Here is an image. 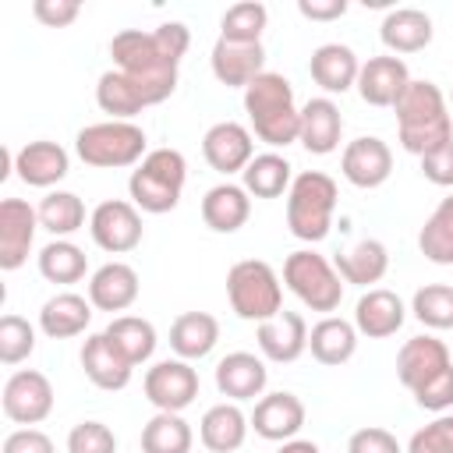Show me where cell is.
Returning a JSON list of instances; mask_svg holds the SVG:
<instances>
[{
    "label": "cell",
    "mask_w": 453,
    "mask_h": 453,
    "mask_svg": "<svg viewBox=\"0 0 453 453\" xmlns=\"http://www.w3.org/2000/svg\"><path fill=\"white\" fill-rule=\"evenodd\" d=\"M188 42H191V32L184 21H163L152 32H142V28L117 32L110 39V57H113V67L138 85L145 106H152L173 96L177 64L188 53Z\"/></svg>",
    "instance_id": "1"
},
{
    "label": "cell",
    "mask_w": 453,
    "mask_h": 453,
    "mask_svg": "<svg viewBox=\"0 0 453 453\" xmlns=\"http://www.w3.org/2000/svg\"><path fill=\"white\" fill-rule=\"evenodd\" d=\"M396 127H400V145L414 152L418 159L435 152L453 138V120L446 113V96L435 81L428 78H411L403 96L396 99Z\"/></svg>",
    "instance_id": "2"
},
{
    "label": "cell",
    "mask_w": 453,
    "mask_h": 453,
    "mask_svg": "<svg viewBox=\"0 0 453 453\" xmlns=\"http://www.w3.org/2000/svg\"><path fill=\"white\" fill-rule=\"evenodd\" d=\"M244 110L251 117V127L269 145H290L301 134V110L294 106V85L276 74L262 71L244 88Z\"/></svg>",
    "instance_id": "3"
},
{
    "label": "cell",
    "mask_w": 453,
    "mask_h": 453,
    "mask_svg": "<svg viewBox=\"0 0 453 453\" xmlns=\"http://www.w3.org/2000/svg\"><path fill=\"white\" fill-rule=\"evenodd\" d=\"M184 173L188 163L177 149H152L145 152V159L138 163V170H131L127 191L131 202L145 212H170L180 202V188H184Z\"/></svg>",
    "instance_id": "4"
},
{
    "label": "cell",
    "mask_w": 453,
    "mask_h": 453,
    "mask_svg": "<svg viewBox=\"0 0 453 453\" xmlns=\"http://www.w3.org/2000/svg\"><path fill=\"white\" fill-rule=\"evenodd\" d=\"M336 209V180L322 170H304L294 177L287 195V226L301 241H322L329 234Z\"/></svg>",
    "instance_id": "5"
},
{
    "label": "cell",
    "mask_w": 453,
    "mask_h": 453,
    "mask_svg": "<svg viewBox=\"0 0 453 453\" xmlns=\"http://www.w3.org/2000/svg\"><path fill=\"white\" fill-rule=\"evenodd\" d=\"M226 297L241 319L265 322V319L280 315V304H283L280 276L262 258H241L226 273Z\"/></svg>",
    "instance_id": "6"
},
{
    "label": "cell",
    "mask_w": 453,
    "mask_h": 453,
    "mask_svg": "<svg viewBox=\"0 0 453 453\" xmlns=\"http://www.w3.org/2000/svg\"><path fill=\"white\" fill-rule=\"evenodd\" d=\"M74 149L88 166H131L145 159V131L131 120H99L78 131Z\"/></svg>",
    "instance_id": "7"
},
{
    "label": "cell",
    "mask_w": 453,
    "mask_h": 453,
    "mask_svg": "<svg viewBox=\"0 0 453 453\" xmlns=\"http://www.w3.org/2000/svg\"><path fill=\"white\" fill-rule=\"evenodd\" d=\"M283 280L287 287L301 297V304H308L311 311H333L340 308L343 297V276L336 273L333 262H326V255L319 251H294L283 262Z\"/></svg>",
    "instance_id": "8"
},
{
    "label": "cell",
    "mask_w": 453,
    "mask_h": 453,
    "mask_svg": "<svg viewBox=\"0 0 453 453\" xmlns=\"http://www.w3.org/2000/svg\"><path fill=\"white\" fill-rule=\"evenodd\" d=\"M88 230H92V241L110 255H124L142 244V216H138L134 202H124V198L99 202L92 209Z\"/></svg>",
    "instance_id": "9"
},
{
    "label": "cell",
    "mask_w": 453,
    "mask_h": 453,
    "mask_svg": "<svg viewBox=\"0 0 453 453\" xmlns=\"http://www.w3.org/2000/svg\"><path fill=\"white\" fill-rule=\"evenodd\" d=\"M4 414L18 425H39L53 411V386L42 372L21 368L4 382Z\"/></svg>",
    "instance_id": "10"
},
{
    "label": "cell",
    "mask_w": 453,
    "mask_h": 453,
    "mask_svg": "<svg viewBox=\"0 0 453 453\" xmlns=\"http://www.w3.org/2000/svg\"><path fill=\"white\" fill-rule=\"evenodd\" d=\"M202 152L216 173H244V166L255 159L251 131L237 120H219L202 134Z\"/></svg>",
    "instance_id": "11"
},
{
    "label": "cell",
    "mask_w": 453,
    "mask_h": 453,
    "mask_svg": "<svg viewBox=\"0 0 453 453\" xmlns=\"http://www.w3.org/2000/svg\"><path fill=\"white\" fill-rule=\"evenodd\" d=\"M145 396L159 411L180 414L198 396V372L188 361H156L145 372Z\"/></svg>",
    "instance_id": "12"
},
{
    "label": "cell",
    "mask_w": 453,
    "mask_h": 453,
    "mask_svg": "<svg viewBox=\"0 0 453 453\" xmlns=\"http://www.w3.org/2000/svg\"><path fill=\"white\" fill-rule=\"evenodd\" d=\"M39 212L21 202V198H4L0 202V269L11 273L28 258L32 237H35Z\"/></svg>",
    "instance_id": "13"
},
{
    "label": "cell",
    "mask_w": 453,
    "mask_h": 453,
    "mask_svg": "<svg viewBox=\"0 0 453 453\" xmlns=\"http://www.w3.org/2000/svg\"><path fill=\"white\" fill-rule=\"evenodd\" d=\"M407 85H411V71L396 53L368 57L357 71V92L372 106H396Z\"/></svg>",
    "instance_id": "14"
},
{
    "label": "cell",
    "mask_w": 453,
    "mask_h": 453,
    "mask_svg": "<svg viewBox=\"0 0 453 453\" xmlns=\"http://www.w3.org/2000/svg\"><path fill=\"white\" fill-rule=\"evenodd\" d=\"M340 170L354 188H379L393 170V152H389V145L382 138L361 134L343 149Z\"/></svg>",
    "instance_id": "15"
},
{
    "label": "cell",
    "mask_w": 453,
    "mask_h": 453,
    "mask_svg": "<svg viewBox=\"0 0 453 453\" xmlns=\"http://www.w3.org/2000/svg\"><path fill=\"white\" fill-rule=\"evenodd\" d=\"M301 425H304V403H301V396H294L287 389L265 393L251 411V428L273 442L294 439L301 432Z\"/></svg>",
    "instance_id": "16"
},
{
    "label": "cell",
    "mask_w": 453,
    "mask_h": 453,
    "mask_svg": "<svg viewBox=\"0 0 453 453\" xmlns=\"http://www.w3.org/2000/svg\"><path fill=\"white\" fill-rule=\"evenodd\" d=\"M255 340H258V347H262V354H265L269 361L290 365V361H297V357L304 354V347H308V322H304L297 311H287V308H283L280 315L258 322Z\"/></svg>",
    "instance_id": "17"
},
{
    "label": "cell",
    "mask_w": 453,
    "mask_h": 453,
    "mask_svg": "<svg viewBox=\"0 0 453 453\" xmlns=\"http://www.w3.org/2000/svg\"><path fill=\"white\" fill-rule=\"evenodd\" d=\"M265 71V50L262 42H230L216 39L212 46V74L230 88H248Z\"/></svg>",
    "instance_id": "18"
},
{
    "label": "cell",
    "mask_w": 453,
    "mask_h": 453,
    "mask_svg": "<svg viewBox=\"0 0 453 453\" xmlns=\"http://www.w3.org/2000/svg\"><path fill=\"white\" fill-rule=\"evenodd\" d=\"M449 347L435 336H411L400 354H396V379L407 389H418L421 382H428L432 375H439L442 368H449Z\"/></svg>",
    "instance_id": "19"
},
{
    "label": "cell",
    "mask_w": 453,
    "mask_h": 453,
    "mask_svg": "<svg viewBox=\"0 0 453 453\" xmlns=\"http://www.w3.org/2000/svg\"><path fill=\"white\" fill-rule=\"evenodd\" d=\"M407 319V308L400 301V294L386 290V287H372L357 297V308H354V326L372 336V340H382V336H393Z\"/></svg>",
    "instance_id": "20"
},
{
    "label": "cell",
    "mask_w": 453,
    "mask_h": 453,
    "mask_svg": "<svg viewBox=\"0 0 453 453\" xmlns=\"http://www.w3.org/2000/svg\"><path fill=\"white\" fill-rule=\"evenodd\" d=\"M81 368L99 389H124L131 382V361L113 347L106 333H96L81 343Z\"/></svg>",
    "instance_id": "21"
},
{
    "label": "cell",
    "mask_w": 453,
    "mask_h": 453,
    "mask_svg": "<svg viewBox=\"0 0 453 453\" xmlns=\"http://www.w3.org/2000/svg\"><path fill=\"white\" fill-rule=\"evenodd\" d=\"M265 379H269L265 361L248 354V350H234V354H226L216 365V389L223 396H230V400H255V396H262Z\"/></svg>",
    "instance_id": "22"
},
{
    "label": "cell",
    "mask_w": 453,
    "mask_h": 453,
    "mask_svg": "<svg viewBox=\"0 0 453 453\" xmlns=\"http://www.w3.org/2000/svg\"><path fill=\"white\" fill-rule=\"evenodd\" d=\"M340 134H343V117H340V106L326 96L319 99H308L301 106V134L297 142L315 152V156H326L340 145Z\"/></svg>",
    "instance_id": "23"
},
{
    "label": "cell",
    "mask_w": 453,
    "mask_h": 453,
    "mask_svg": "<svg viewBox=\"0 0 453 453\" xmlns=\"http://www.w3.org/2000/svg\"><path fill=\"white\" fill-rule=\"evenodd\" d=\"M138 297V273L127 262H106L88 280V301L99 311H124Z\"/></svg>",
    "instance_id": "24"
},
{
    "label": "cell",
    "mask_w": 453,
    "mask_h": 453,
    "mask_svg": "<svg viewBox=\"0 0 453 453\" xmlns=\"http://www.w3.org/2000/svg\"><path fill=\"white\" fill-rule=\"evenodd\" d=\"M308 71L315 78V85H322L326 92H347L350 85H357V53L347 42H322L311 50Z\"/></svg>",
    "instance_id": "25"
},
{
    "label": "cell",
    "mask_w": 453,
    "mask_h": 453,
    "mask_svg": "<svg viewBox=\"0 0 453 453\" xmlns=\"http://www.w3.org/2000/svg\"><path fill=\"white\" fill-rule=\"evenodd\" d=\"M14 170H18V177L25 184L50 188V184H57V180L67 177V152H64V145L39 138V142H28V145L18 149Z\"/></svg>",
    "instance_id": "26"
},
{
    "label": "cell",
    "mask_w": 453,
    "mask_h": 453,
    "mask_svg": "<svg viewBox=\"0 0 453 453\" xmlns=\"http://www.w3.org/2000/svg\"><path fill=\"white\" fill-rule=\"evenodd\" d=\"M248 212H251L248 191H244L241 184H230V180L209 188L205 198H202V219H205V226H212L216 234H234V230H241V226L248 223Z\"/></svg>",
    "instance_id": "27"
},
{
    "label": "cell",
    "mask_w": 453,
    "mask_h": 453,
    "mask_svg": "<svg viewBox=\"0 0 453 453\" xmlns=\"http://www.w3.org/2000/svg\"><path fill=\"white\" fill-rule=\"evenodd\" d=\"M432 18L421 11V7H393L382 25H379V35L382 42L393 50V53H414V50H425L432 42Z\"/></svg>",
    "instance_id": "28"
},
{
    "label": "cell",
    "mask_w": 453,
    "mask_h": 453,
    "mask_svg": "<svg viewBox=\"0 0 453 453\" xmlns=\"http://www.w3.org/2000/svg\"><path fill=\"white\" fill-rule=\"evenodd\" d=\"M88 322H92V301H85V297L74 294V290L53 294V297L42 304V311H39V326H42V333L53 336V340L78 336Z\"/></svg>",
    "instance_id": "29"
},
{
    "label": "cell",
    "mask_w": 453,
    "mask_h": 453,
    "mask_svg": "<svg viewBox=\"0 0 453 453\" xmlns=\"http://www.w3.org/2000/svg\"><path fill=\"white\" fill-rule=\"evenodd\" d=\"M308 347H311V357L319 365H343L354 357V347H357V326H350L347 319H336V315H326L311 326L308 333Z\"/></svg>",
    "instance_id": "30"
},
{
    "label": "cell",
    "mask_w": 453,
    "mask_h": 453,
    "mask_svg": "<svg viewBox=\"0 0 453 453\" xmlns=\"http://www.w3.org/2000/svg\"><path fill=\"white\" fill-rule=\"evenodd\" d=\"M198 435H202V446L212 449V453H234L244 435H248V418L237 403H216L202 414V425H198Z\"/></svg>",
    "instance_id": "31"
},
{
    "label": "cell",
    "mask_w": 453,
    "mask_h": 453,
    "mask_svg": "<svg viewBox=\"0 0 453 453\" xmlns=\"http://www.w3.org/2000/svg\"><path fill=\"white\" fill-rule=\"evenodd\" d=\"M219 340V322L209 311H180L170 326V347L191 361V357H205Z\"/></svg>",
    "instance_id": "32"
},
{
    "label": "cell",
    "mask_w": 453,
    "mask_h": 453,
    "mask_svg": "<svg viewBox=\"0 0 453 453\" xmlns=\"http://www.w3.org/2000/svg\"><path fill=\"white\" fill-rule=\"evenodd\" d=\"M336 273L347 280V283H357V287H368V283H379L389 269V251L382 241L375 237H365L357 241L350 251H340L336 255Z\"/></svg>",
    "instance_id": "33"
},
{
    "label": "cell",
    "mask_w": 453,
    "mask_h": 453,
    "mask_svg": "<svg viewBox=\"0 0 453 453\" xmlns=\"http://www.w3.org/2000/svg\"><path fill=\"white\" fill-rule=\"evenodd\" d=\"M96 103H99L103 113H110V120H131V117L142 113V106H145L138 85H134L124 71H117V67H110V71L99 74Z\"/></svg>",
    "instance_id": "34"
},
{
    "label": "cell",
    "mask_w": 453,
    "mask_h": 453,
    "mask_svg": "<svg viewBox=\"0 0 453 453\" xmlns=\"http://www.w3.org/2000/svg\"><path fill=\"white\" fill-rule=\"evenodd\" d=\"M244 191L255 198H280L294 180H290V163L280 152H262L244 166Z\"/></svg>",
    "instance_id": "35"
},
{
    "label": "cell",
    "mask_w": 453,
    "mask_h": 453,
    "mask_svg": "<svg viewBox=\"0 0 453 453\" xmlns=\"http://www.w3.org/2000/svg\"><path fill=\"white\" fill-rule=\"evenodd\" d=\"M106 336L113 340V347L131 361V365H142L152 357L156 350V329L149 319L142 315H117L110 326H106Z\"/></svg>",
    "instance_id": "36"
},
{
    "label": "cell",
    "mask_w": 453,
    "mask_h": 453,
    "mask_svg": "<svg viewBox=\"0 0 453 453\" xmlns=\"http://www.w3.org/2000/svg\"><path fill=\"white\" fill-rule=\"evenodd\" d=\"M418 248L435 265H453V195L435 205L418 234Z\"/></svg>",
    "instance_id": "37"
},
{
    "label": "cell",
    "mask_w": 453,
    "mask_h": 453,
    "mask_svg": "<svg viewBox=\"0 0 453 453\" xmlns=\"http://www.w3.org/2000/svg\"><path fill=\"white\" fill-rule=\"evenodd\" d=\"M142 453H191V428L180 414L159 411L142 428Z\"/></svg>",
    "instance_id": "38"
},
{
    "label": "cell",
    "mask_w": 453,
    "mask_h": 453,
    "mask_svg": "<svg viewBox=\"0 0 453 453\" xmlns=\"http://www.w3.org/2000/svg\"><path fill=\"white\" fill-rule=\"evenodd\" d=\"M269 21L265 4L258 0H237L226 7L223 21H219V39L230 42H262V28Z\"/></svg>",
    "instance_id": "39"
},
{
    "label": "cell",
    "mask_w": 453,
    "mask_h": 453,
    "mask_svg": "<svg viewBox=\"0 0 453 453\" xmlns=\"http://www.w3.org/2000/svg\"><path fill=\"white\" fill-rule=\"evenodd\" d=\"M85 251L71 241H50L39 251V273L50 283H78L85 276Z\"/></svg>",
    "instance_id": "40"
},
{
    "label": "cell",
    "mask_w": 453,
    "mask_h": 453,
    "mask_svg": "<svg viewBox=\"0 0 453 453\" xmlns=\"http://www.w3.org/2000/svg\"><path fill=\"white\" fill-rule=\"evenodd\" d=\"M39 223L50 230V234H74L81 223H85V205L74 191H50L42 202H39Z\"/></svg>",
    "instance_id": "41"
},
{
    "label": "cell",
    "mask_w": 453,
    "mask_h": 453,
    "mask_svg": "<svg viewBox=\"0 0 453 453\" xmlns=\"http://www.w3.org/2000/svg\"><path fill=\"white\" fill-rule=\"evenodd\" d=\"M411 311L418 315L421 326L428 329H453V287L446 283H428L414 294Z\"/></svg>",
    "instance_id": "42"
},
{
    "label": "cell",
    "mask_w": 453,
    "mask_h": 453,
    "mask_svg": "<svg viewBox=\"0 0 453 453\" xmlns=\"http://www.w3.org/2000/svg\"><path fill=\"white\" fill-rule=\"evenodd\" d=\"M35 350V329L21 315H4L0 319V361L18 365Z\"/></svg>",
    "instance_id": "43"
},
{
    "label": "cell",
    "mask_w": 453,
    "mask_h": 453,
    "mask_svg": "<svg viewBox=\"0 0 453 453\" xmlns=\"http://www.w3.org/2000/svg\"><path fill=\"white\" fill-rule=\"evenodd\" d=\"M67 453H117V435L103 421H78L67 432Z\"/></svg>",
    "instance_id": "44"
},
{
    "label": "cell",
    "mask_w": 453,
    "mask_h": 453,
    "mask_svg": "<svg viewBox=\"0 0 453 453\" xmlns=\"http://www.w3.org/2000/svg\"><path fill=\"white\" fill-rule=\"evenodd\" d=\"M407 453H453V414H439L418 428L407 442Z\"/></svg>",
    "instance_id": "45"
},
{
    "label": "cell",
    "mask_w": 453,
    "mask_h": 453,
    "mask_svg": "<svg viewBox=\"0 0 453 453\" xmlns=\"http://www.w3.org/2000/svg\"><path fill=\"white\" fill-rule=\"evenodd\" d=\"M411 393H414L418 407L442 414L446 407H453V365H449V368H442L439 375H432L428 382H421V386H418V389H411Z\"/></svg>",
    "instance_id": "46"
},
{
    "label": "cell",
    "mask_w": 453,
    "mask_h": 453,
    "mask_svg": "<svg viewBox=\"0 0 453 453\" xmlns=\"http://www.w3.org/2000/svg\"><path fill=\"white\" fill-rule=\"evenodd\" d=\"M347 453H403L396 435L389 428H379V425H368V428H357L347 442Z\"/></svg>",
    "instance_id": "47"
},
{
    "label": "cell",
    "mask_w": 453,
    "mask_h": 453,
    "mask_svg": "<svg viewBox=\"0 0 453 453\" xmlns=\"http://www.w3.org/2000/svg\"><path fill=\"white\" fill-rule=\"evenodd\" d=\"M421 173L439 188H453V138L439 145L435 152L421 156Z\"/></svg>",
    "instance_id": "48"
},
{
    "label": "cell",
    "mask_w": 453,
    "mask_h": 453,
    "mask_svg": "<svg viewBox=\"0 0 453 453\" xmlns=\"http://www.w3.org/2000/svg\"><path fill=\"white\" fill-rule=\"evenodd\" d=\"M32 11H35V18H39L42 25L64 28V25H71V21L78 18L81 4H78V0H35Z\"/></svg>",
    "instance_id": "49"
},
{
    "label": "cell",
    "mask_w": 453,
    "mask_h": 453,
    "mask_svg": "<svg viewBox=\"0 0 453 453\" xmlns=\"http://www.w3.org/2000/svg\"><path fill=\"white\" fill-rule=\"evenodd\" d=\"M4 453H57L53 439L39 428H18L4 439Z\"/></svg>",
    "instance_id": "50"
},
{
    "label": "cell",
    "mask_w": 453,
    "mask_h": 453,
    "mask_svg": "<svg viewBox=\"0 0 453 453\" xmlns=\"http://www.w3.org/2000/svg\"><path fill=\"white\" fill-rule=\"evenodd\" d=\"M297 11L311 21H333L347 11V0H297Z\"/></svg>",
    "instance_id": "51"
},
{
    "label": "cell",
    "mask_w": 453,
    "mask_h": 453,
    "mask_svg": "<svg viewBox=\"0 0 453 453\" xmlns=\"http://www.w3.org/2000/svg\"><path fill=\"white\" fill-rule=\"evenodd\" d=\"M280 453H322L311 439H287L283 446H280Z\"/></svg>",
    "instance_id": "52"
},
{
    "label": "cell",
    "mask_w": 453,
    "mask_h": 453,
    "mask_svg": "<svg viewBox=\"0 0 453 453\" xmlns=\"http://www.w3.org/2000/svg\"><path fill=\"white\" fill-rule=\"evenodd\" d=\"M14 163H18V152H11V145H0V180L11 177Z\"/></svg>",
    "instance_id": "53"
}]
</instances>
